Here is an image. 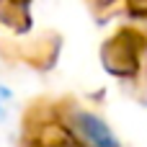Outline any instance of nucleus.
Instances as JSON below:
<instances>
[{
  "instance_id": "nucleus-1",
  "label": "nucleus",
  "mask_w": 147,
  "mask_h": 147,
  "mask_svg": "<svg viewBox=\"0 0 147 147\" xmlns=\"http://www.w3.org/2000/svg\"><path fill=\"white\" fill-rule=\"evenodd\" d=\"M72 124H75L78 134H80L90 147H121L119 142H116L114 132H111L98 116H93V114L80 111V114L72 116Z\"/></svg>"
}]
</instances>
